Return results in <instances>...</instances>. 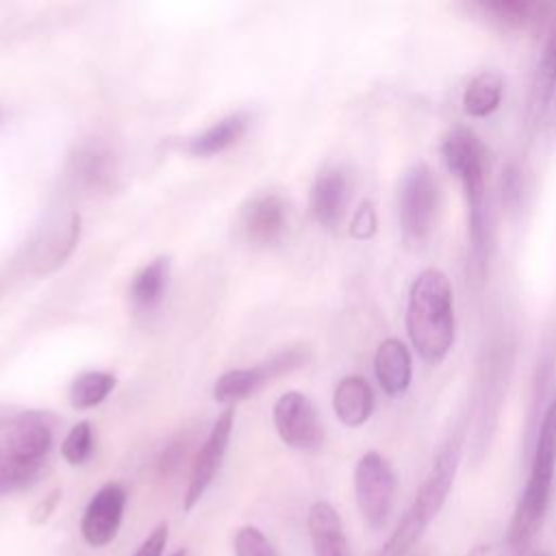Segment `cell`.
<instances>
[{"label":"cell","mask_w":556,"mask_h":556,"mask_svg":"<svg viewBox=\"0 0 556 556\" xmlns=\"http://www.w3.org/2000/svg\"><path fill=\"white\" fill-rule=\"evenodd\" d=\"M441 156L447 169L463 182L469 226V271L476 280H482L491 252L486 148L469 128H452L441 143Z\"/></svg>","instance_id":"6da1fadb"},{"label":"cell","mask_w":556,"mask_h":556,"mask_svg":"<svg viewBox=\"0 0 556 556\" xmlns=\"http://www.w3.org/2000/svg\"><path fill=\"white\" fill-rule=\"evenodd\" d=\"M406 330L426 363H441L454 343V293L447 276L424 269L410 285Z\"/></svg>","instance_id":"7a4b0ae2"},{"label":"cell","mask_w":556,"mask_h":556,"mask_svg":"<svg viewBox=\"0 0 556 556\" xmlns=\"http://www.w3.org/2000/svg\"><path fill=\"white\" fill-rule=\"evenodd\" d=\"M556 478V397L549 402L547 410L541 417L536 432L530 473L523 486V493L515 506L506 545L508 549H521L532 543V539L543 528L547 517Z\"/></svg>","instance_id":"3957f363"},{"label":"cell","mask_w":556,"mask_h":556,"mask_svg":"<svg viewBox=\"0 0 556 556\" xmlns=\"http://www.w3.org/2000/svg\"><path fill=\"white\" fill-rule=\"evenodd\" d=\"M460 450H463V434L454 432L447 437V441L441 445V450L434 456L432 469L417 489V495L391 536L380 547L378 556H406L415 543L421 539L430 521L439 515L443 508L454 478L460 463Z\"/></svg>","instance_id":"277c9868"},{"label":"cell","mask_w":556,"mask_h":556,"mask_svg":"<svg viewBox=\"0 0 556 556\" xmlns=\"http://www.w3.org/2000/svg\"><path fill=\"white\" fill-rule=\"evenodd\" d=\"M437 180L426 163L413 165L400 185V230L408 248H419L432 232L437 215Z\"/></svg>","instance_id":"5b68a950"},{"label":"cell","mask_w":556,"mask_h":556,"mask_svg":"<svg viewBox=\"0 0 556 556\" xmlns=\"http://www.w3.org/2000/svg\"><path fill=\"white\" fill-rule=\"evenodd\" d=\"M395 484L393 467L382 454L367 452L358 458L354 467V495L369 528L378 530L387 523L393 506Z\"/></svg>","instance_id":"8992f818"},{"label":"cell","mask_w":556,"mask_h":556,"mask_svg":"<svg viewBox=\"0 0 556 556\" xmlns=\"http://www.w3.org/2000/svg\"><path fill=\"white\" fill-rule=\"evenodd\" d=\"M274 426L280 439L295 450H317L324 441L317 408L300 391H287L276 400Z\"/></svg>","instance_id":"52a82bcc"},{"label":"cell","mask_w":556,"mask_h":556,"mask_svg":"<svg viewBox=\"0 0 556 556\" xmlns=\"http://www.w3.org/2000/svg\"><path fill=\"white\" fill-rule=\"evenodd\" d=\"M304 363H306V352L300 348H291V350L276 354L267 363H261V365H254L248 369H230L215 380L213 397L217 402H239V400L252 395L254 391H258L267 380L289 374V371L302 367Z\"/></svg>","instance_id":"ba28073f"},{"label":"cell","mask_w":556,"mask_h":556,"mask_svg":"<svg viewBox=\"0 0 556 556\" xmlns=\"http://www.w3.org/2000/svg\"><path fill=\"white\" fill-rule=\"evenodd\" d=\"M232 424H235V408H226L215 419L204 445L198 450V454L193 458V465H191V476H189L185 502H182L185 510H191L200 502V497L211 486L215 473L219 471L222 460L226 456L230 434H232Z\"/></svg>","instance_id":"9c48e42d"},{"label":"cell","mask_w":556,"mask_h":556,"mask_svg":"<svg viewBox=\"0 0 556 556\" xmlns=\"http://www.w3.org/2000/svg\"><path fill=\"white\" fill-rule=\"evenodd\" d=\"M126 508V491L119 482L102 484L93 497L89 500L83 519H80V534L91 547L109 545L122 526Z\"/></svg>","instance_id":"30bf717a"},{"label":"cell","mask_w":556,"mask_h":556,"mask_svg":"<svg viewBox=\"0 0 556 556\" xmlns=\"http://www.w3.org/2000/svg\"><path fill=\"white\" fill-rule=\"evenodd\" d=\"M469 7L504 30H545L556 4L530 0H480Z\"/></svg>","instance_id":"8fae6325"},{"label":"cell","mask_w":556,"mask_h":556,"mask_svg":"<svg viewBox=\"0 0 556 556\" xmlns=\"http://www.w3.org/2000/svg\"><path fill=\"white\" fill-rule=\"evenodd\" d=\"M4 447L24 465L39 467L52 447V428L39 413H24L11 421Z\"/></svg>","instance_id":"7c38bea8"},{"label":"cell","mask_w":556,"mask_h":556,"mask_svg":"<svg viewBox=\"0 0 556 556\" xmlns=\"http://www.w3.org/2000/svg\"><path fill=\"white\" fill-rule=\"evenodd\" d=\"M287 228V204L278 193L256 195L243 211V232L254 245H274Z\"/></svg>","instance_id":"4fadbf2b"},{"label":"cell","mask_w":556,"mask_h":556,"mask_svg":"<svg viewBox=\"0 0 556 556\" xmlns=\"http://www.w3.org/2000/svg\"><path fill=\"white\" fill-rule=\"evenodd\" d=\"M556 100V7L545 28L543 52L532 78L528 98V122L539 124Z\"/></svg>","instance_id":"5bb4252c"},{"label":"cell","mask_w":556,"mask_h":556,"mask_svg":"<svg viewBox=\"0 0 556 556\" xmlns=\"http://www.w3.org/2000/svg\"><path fill=\"white\" fill-rule=\"evenodd\" d=\"M348 202L350 180L345 172L339 167L321 169L311 189V211L315 219L326 228H334L343 219Z\"/></svg>","instance_id":"9a60e30c"},{"label":"cell","mask_w":556,"mask_h":556,"mask_svg":"<svg viewBox=\"0 0 556 556\" xmlns=\"http://www.w3.org/2000/svg\"><path fill=\"white\" fill-rule=\"evenodd\" d=\"M306 526L315 556H350L343 523L332 504L315 502L308 508Z\"/></svg>","instance_id":"2e32d148"},{"label":"cell","mask_w":556,"mask_h":556,"mask_svg":"<svg viewBox=\"0 0 556 556\" xmlns=\"http://www.w3.org/2000/svg\"><path fill=\"white\" fill-rule=\"evenodd\" d=\"M374 371L380 387L389 395H400L408 389L413 376V361L408 348L400 339H384L374 356Z\"/></svg>","instance_id":"e0dca14e"},{"label":"cell","mask_w":556,"mask_h":556,"mask_svg":"<svg viewBox=\"0 0 556 556\" xmlns=\"http://www.w3.org/2000/svg\"><path fill=\"white\" fill-rule=\"evenodd\" d=\"M332 406L341 424L350 428L365 424L374 410V393L369 382L361 376L343 378L334 389Z\"/></svg>","instance_id":"ac0fdd59"},{"label":"cell","mask_w":556,"mask_h":556,"mask_svg":"<svg viewBox=\"0 0 556 556\" xmlns=\"http://www.w3.org/2000/svg\"><path fill=\"white\" fill-rule=\"evenodd\" d=\"M248 124H250V115L245 111H235L222 117L219 122H215L213 126H208L206 130H202L200 135L191 137L187 141V150L193 156L219 154L243 137V132L248 130Z\"/></svg>","instance_id":"d6986e66"},{"label":"cell","mask_w":556,"mask_h":556,"mask_svg":"<svg viewBox=\"0 0 556 556\" xmlns=\"http://www.w3.org/2000/svg\"><path fill=\"white\" fill-rule=\"evenodd\" d=\"M169 280V261L165 256L154 258L141 267L130 282V300L139 311L156 308L167 291Z\"/></svg>","instance_id":"ffe728a7"},{"label":"cell","mask_w":556,"mask_h":556,"mask_svg":"<svg viewBox=\"0 0 556 556\" xmlns=\"http://www.w3.org/2000/svg\"><path fill=\"white\" fill-rule=\"evenodd\" d=\"M74 174L89 189H104L113 178L111 152L100 143H85L74 156Z\"/></svg>","instance_id":"44dd1931"},{"label":"cell","mask_w":556,"mask_h":556,"mask_svg":"<svg viewBox=\"0 0 556 556\" xmlns=\"http://www.w3.org/2000/svg\"><path fill=\"white\" fill-rule=\"evenodd\" d=\"M502 93H504L502 76L495 72H482L469 80L463 93V109L471 117H486L500 106Z\"/></svg>","instance_id":"7402d4cb"},{"label":"cell","mask_w":556,"mask_h":556,"mask_svg":"<svg viewBox=\"0 0 556 556\" xmlns=\"http://www.w3.org/2000/svg\"><path fill=\"white\" fill-rule=\"evenodd\" d=\"M115 378L106 371H85L70 387V402L74 408H93L113 391Z\"/></svg>","instance_id":"603a6c76"},{"label":"cell","mask_w":556,"mask_h":556,"mask_svg":"<svg viewBox=\"0 0 556 556\" xmlns=\"http://www.w3.org/2000/svg\"><path fill=\"white\" fill-rule=\"evenodd\" d=\"M78 235H80V217L74 213L70 217V222L65 224V228L52 237V241L46 245L43 254L37 258L39 269L46 271V269H52L59 263H63V258L72 252Z\"/></svg>","instance_id":"cb8c5ba5"},{"label":"cell","mask_w":556,"mask_h":556,"mask_svg":"<svg viewBox=\"0 0 556 556\" xmlns=\"http://www.w3.org/2000/svg\"><path fill=\"white\" fill-rule=\"evenodd\" d=\"M39 473V467L20 463L7 447L0 443V495L17 491L30 484Z\"/></svg>","instance_id":"d4e9b609"},{"label":"cell","mask_w":556,"mask_h":556,"mask_svg":"<svg viewBox=\"0 0 556 556\" xmlns=\"http://www.w3.org/2000/svg\"><path fill=\"white\" fill-rule=\"evenodd\" d=\"M93 452V430L89 421H78L76 426H72V430L67 432L63 445H61V454L70 465H83Z\"/></svg>","instance_id":"484cf974"},{"label":"cell","mask_w":556,"mask_h":556,"mask_svg":"<svg viewBox=\"0 0 556 556\" xmlns=\"http://www.w3.org/2000/svg\"><path fill=\"white\" fill-rule=\"evenodd\" d=\"M235 556H278L269 539L254 526H243L235 534Z\"/></svg>","instance_id":"4316f807"},{"label":"cell","mask_w":556,"mask_h":556,"mask_svg":"<svg viewBox=\"0 0 556 556\" xmlns=\"http://www.w3.org/2000/svg\"><path fill=\"white\" fill-rule=\"evenodd\" d=\"M376 232V211L371 202H363L350 224V235L356 239H369Z\"/></svg>","instance_id":"83f0119b"},{"label":"cell","mask_w":556,"mask_h":556,"mask_svg":"<svg viewBox=\"0 0 556 556\" xmlns=\"http://www.w3.org/2000/svg\"><path fill=\"white\" fill-rule=\"evenodd\" d=\"M502 198H504V204L510 206V208H515L519 204V200H521V172L513 163L504 169Z\"/></svg>","instance_id":"f1b7e54d"},{"label":"cell","mask_w":556,"mask_h":556,"mask_svg":"<svg viewBox=\"0 0 556 556\" xmlns=\"http://www.w3.org/2000/svg\"><path fill=\"white\" fill-rule=\"evenodd\" d=\"M167 545V523H159L137 547L132 556H163V549Z\"/></svg>","instance_id":"f546056e"},{"label":"cell","mask_w":556,"mask_h":556,"mask_svg":"<svg viewBox=\"0 0 556 556\" xmlns=\"http://www.w3.org/2000/svg\"><path fill=\"white\" fill-rule=\"evenodd\" d=\"M59 502H61V491L59 489H54L48 495H43V500H39L35 504V508L30 510V523L33 526H43L52 517V513L56 510Z\"/></svg>","instance_id":"4dcf8cb0"},{"label":"cell","mask_w":556,"mask_h":556,"mask_svg":"<svg viewBox=\"0 0 556 556\" xmlns=\"http://www.w3.org/2000/svg\"><path fill=\"white\" fill-rule=\"evenodd\" d=\"M510 556H549V554L532 549V545H528V547H521V549H510Z\"/></svg>","instance_id":"1f68e13d"},{"label":"cell","mask_w":556,"mask_h":556,"mask_svg":"<svg viewBox=\"0 0 556 556\" xmlns=\"http://www.w3.org/2000/svg\"><path fill=\"white\" fill-rule=\"evenodd\" d=\"M486 554H489V545H476L465 556H486Z\"/></svg>","instance_id":"d6a6232c"},{"label":"cell","mask_w":556,"mask_h":556,"mask_svg":"<svg viewBox=\"0 0 556 556\" xmlns=\"http://www.w3.org/2000/svg\"><path fill=\"white\" fill-rule=\"evenodd\" d=\"M169 556H187V549H176V552L169 554Z\"/></svg>","instance_id":"836d02e7"},{"label":"cell","mask_w":556,"mask_h":556,"mask_svg":"<svg viewBox=\"0 0 556 556\" xmlns=\"http://www.w3.org/2000/svg\"><path fill=\"white\" fill-rule=\"evenodd\" d=\"M0 424H2V417H0Z\"/></svg>","instance_id":"e575fe53"}]
</instances>
